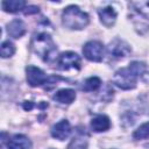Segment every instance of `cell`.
<instances>
[{"label": "cell", "instance_id": "6da1fadb", "mask_svg": "<svg viewBox=\"0 0 149 149\" xmlns=\"http://www.w3.org/2000/svg\"><path fill=\"white\" fill-rule=\"evenodd\" d=\"M147 66L143 62H132L127 68H122L118 70L112 80L113 83L120 87L121 90H132L136 86L137 79L146 72Z\"/></svg>", "mask_w": 149, "mask_h": 149}, {"label": "cell", "instance_id": "7a4b0ae2", "mask_svg": "<svg viewBox=\"0 0 149 149\" xmlns=\"http://www.w3.org/2000/svg\"><path fill=\"white\" fill-rule=\"evenodd\" d=\"M31 48L45 63H52L57 57V48L51 36L47 33L35 34L31 41Z\"/></svg>", "mask_w": 149, "mask_h": 149}, {"label": "cell", "instance_id": "3957f363", "mask_svg": "<svg viewBox=\"0 0 149 149\" xmlns=\"http://www.w3.org/2000/svg\"><path fill=\"white\" fill-rule=\"evenodd\" d=\"M90 17L78 6H69L62 13V23L65 28L72 30L84 29L88 24Z\"/></svg>", "mask_w": 149, "mask_h": 149}, {"label": "cell", "instance_id": "277c9868", "mask_svg": "<svg viewBox=\"0 0 149 149\" xmlns=\"http://www.w3.org/2000/svg\"><path fill=\"white\" fill-rule=\"evenodd\" d=\"M132 49L129 47L128 43H126L122 40H114L113 42L109 43V45L107 47V54L112 59H122L125 57H127L130 54Z\"/></svg>", "mask_w": 149, "mask_h": 149}, {"label": "cell", "instance_id": "5b68a950", "mask_svg": "<svg viewBox=\"0 0 149 149\" xmlns=\"http://www.w3.org/2000/svg\"><path fill=\"white\" fill-rule=\"evenodd\" d=\"M83 54L91 62H100L104 56V45L99 41H88L83 48Z\"/></svg>", "mask_w": 149, "mask_h": 149}, {"label": "cell", "instance_id": "8992f818", "mask_svg": "<svg viewBox=\"0 0 149 149\" xmlns=\"http://www.w3.org/2000/svg\"><path fill=\"white\" fill-rule=\"evenodd\" d=\"M26 73H27V81L33 87L45 85L49 78L40 68H36L34 65H28L26 68Z\"/></svg>", "mask_w": 149, "mask_h": 149}, {"label": "cell", "instance_id": "52a82bcc", "mask_svg": "<svg viewBox=\"0 0 149 149\" xmlns=\"http://www.w3.org/2000/svg\"><path fill=\"white\" fill-rule=\"evenodd\" d=\"M58 66L61 70H79L80 69V57L72 51L63 52L58 57Z\"/></svg>", "mask_w": 149, "mask_h": 149}, {"label": "cell", "instance_id": "ba28073f", "mask_svg": "<svg viewBox=\"0 0 149 149\" xmlns=\"http://www.w3.org/2000/svg\"><path fill=\"white\" fill-rule=\"evenodd\" d=\"M71 134V126L69 123L68 120H61L59 122H57L56 125L52 126L51 128V135L54 139L59 140V141H64L66 140Z\"/></svg>", "mask_w": 149, "mask_h": 149}, {"label": "cell", "instance_id": "9c48e42d", "mask_svg": "<svg viewBox=\"0 0 149 149\" xmlns=\"http://www.w3.org/2000/svg\"><path fill=\"white\" fill-rule=\"evenodd\" d=\"M98 14L100 17V21L106 27H112L116 21V10L112 6H106L100 9H98Z\"/></svg>", "mask_w": 149, "mask_h": 149}, {"label": "cell", "instance_id": "30bf717a", "mask_svg": "<svg viewBox=\"0 0 149 149\" xmlns=\"http://www.w3.org/2000/svg\"><path fill=\"white\" fill-rule=\"evenodd\" d=\"M7 147L8 149H31V142L27 136L16 134L8 140Z\"/></svg>", "mask_w": 149, "mask_h": 149}, {"label": "cell", "instance_id": "8fae6325", "mask_svg": "<svg viewBox=\"0 0 149 149\" xmlns=\"http://www.w3.org/2000/svg\"><path fill=\"white\" fill-rule=\"evenodd\" d=\"M7 31H8L9 36H12L14 38H20L26 33V26L22 20L14 19L13 21H10L7 24Z\"/></svg>", "mask_w": 149, "mask_h": 149}, {"label": "cell", "instance_id": "7c38bea8", "mask_svg": "<svg viewBox=\"0 0 149 149\" xmlns=\"http://www.w3.org/2000/svg\"><path fill=\"white\" fill-rule=\"evenodd\" d=\"M111 127V121L109 118L104 115V114H99L95 115L92 120H91V128L92 130L100 133V132H106L107 129H109Z\"/></svg>", "mask_w": 149, "mask_h": 149}, {"label": "cell", "instance_id": "4fadbf2b", "mask_svg": "<svg viewBox=\"0 0 149 149\" xmlns=\"http://www.w3.org/2000/svg\"><path fill=\"white\" fill-rule=\"evenodd\" d=\"M84 130H81L80 128L77 129L76 135L73 136L69 146V149H86L87 148V134Z\"/></svg>", "mask_w": 149, "mask_h": 149}, {"label": "cell", "instance_id": "5bb4252c", "mask_svg": "<svg viewBox=\"0 0 149 149\" xmlns=\"http://www.w3.org/2000/svg\"><path fill=\"white\" fill-rule=\"evenodd\" d=\"M76 99V92L71 88H62L59 91L56 92V94L54 95V100H56L59 104H71L73 100Z\"/></svg>", "mask_w": 149, "mask_h": 149}, {"label": "cell", "instance_id": "9a60e30c", "mask_svg": "<svg viewBox=\"0 0 149 149\" xmlns=\"http://www.w3.org/2000/svg\"><path fill=\"white\" fill-rule=\"evenodd\" d=\"M26 1L23 0H9V1H2L1 6L3 10L8 13H16L20 10H24L26 8Z\"/></svg>", "mask_w": 149, "mask_h": 149}, {"label": "cell", "instance_id": "2e32d148", "mask_svg": "<svg viewBox=\"0 0 149 149\" xmlns=\"http://www.w3.org/2000/svg\"><path fill=\"white\" fill-rule=\"evenodd\" d=\"M101 85V80L98 77H90L87 78L84 84H83V90L86 92H92V91H97Z\"/></svg>", "mask_w": 149, "mask_h": 149}, {"label": "cell", "instance_id": "e0dca14e", "mask_svg": "<svg viewBox=\"0 0 149 149\" xmlns=\"http://www.w3.org/2000/svg\"><path fill=\"white\" fill-rule=\"evenodd\" d=\"M0 52H1V57H2V58L10 57V56H13L14 52H15V47H14V44H13L10 41H5V42H2V44H1Z\"/></svg>", "mask_w": 149, "mask_h": 149}, {"label": "cell", "instance_id": "ac0fdd59", "mask_svg": "<svg viewBox=\"0 0 149 149\" xmlns=\"http://www.w3.org/2000/svg\"><path fill=\"white\" fill-rule=\"evenodd\" d=\"M133 137L135 140H143L149 137V122H146L143 125H141L133 134Z\"/></svg>", "mask_w": 149, "mask_h": 149}, {"label": "cell", "instance_id": "d6986e66", "mask_svg": "<svg viewBox=\"0 0 149 149\" xmlns=\"http://www.w3.org/2000/svg\"><path fill=\"white\" fill-rule=\"evenodd\" d=\"M132 5L141 15L149 20V1H136L132 2Z\"/></svg>", "mask_w": 149, "mask_h": 149}, {"label": "cell", "instance_id": "ffe728a7", "mask_svg": "<svg viewBox=\"0 0 149 149\" xmlns=\"http://www.w3.org/2000/svg\"><path fill=\"white\" fill-rule=\"evenodd\" d=\"M23 12H24L26 15H28V14H35V13L38 12V7H35V6H28V7L24 8Z\"/></svg>", "mask_w": 149, "mask_h": 149}, {"label": "cell", "instance_id": "44dd1931", "mask_svg": "<svg viewBox=\"0 0 149 149\" xmlns=\"http://www.w3.org/2000/svg\"><path fill=\"white\" fill-rule=\"evenodd\" d=\"M23 107H24V109H31L33 108V104H31V101H24V104H23Z\"/></svg>", "mask_w": 149, "mask_h": 149}]
</instances>
